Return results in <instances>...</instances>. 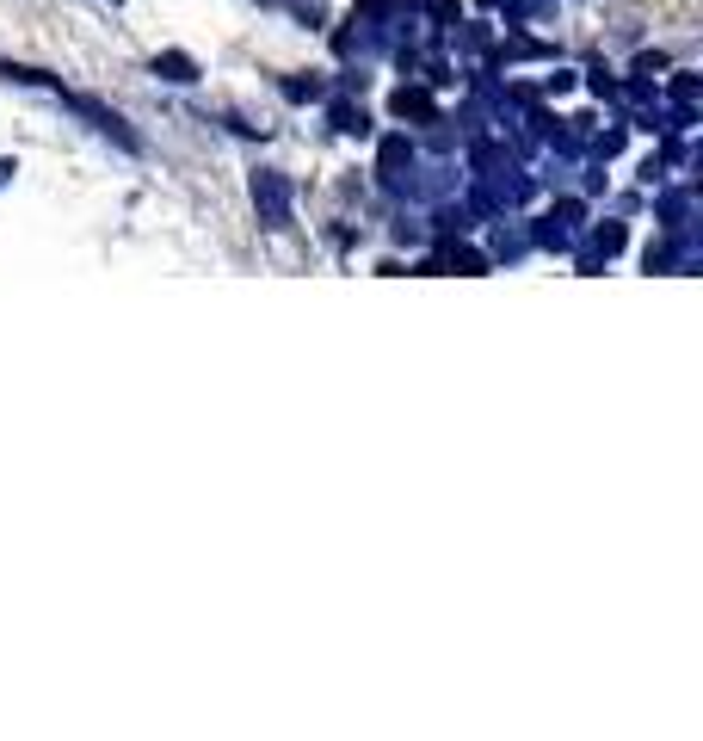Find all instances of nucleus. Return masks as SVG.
Here are the masks:
<instances>
[{
	"mask_svg": "<svg viewBox=\"0 0 703 741\" xmlns=\"http://www.w3.org/2000/svg\"><path fill=\"white\" fill-rule=\"evenodd\" d=\"M155 75L173 81V87H192V81H198V62L179 56V50H167V56H155Z\"/></svg>",
	"mask_w": 703,
	"mask_h": 741,
	"instance_id": "obj_1",
	"label": "nucleus"
},
{
	"mask_svg": "<svg viewBox=\"0 0 703 741\" xmlns=\"http://www.w3.org/2000/svg\"><path fill=\"white\" fill-rule=\"evenodd\" d=\"M13 173H19V161H13V155H0V186H13Z\"/></svg>",
	"mask_w": 703,
	"mask_h": 741,
	"instance_id": "obj_3",
	"label": "nucleus"
},
{
	"mask_svg": "<svg viewBox=\"0 0 703 741\" xmlns=\"http://www.w3.org/2000/svg\"><path fill=\"white\" fill-rule=\"evenodd\" d=\"M253 204H266L272 223L284 217V180H278V173H259V180H253Z\"/></svg>",
	"mask_w": 703,
	"mask_h": 741,
	"instance_id": "obj_2",
	"label": "nucleus"
}]
</instances>
